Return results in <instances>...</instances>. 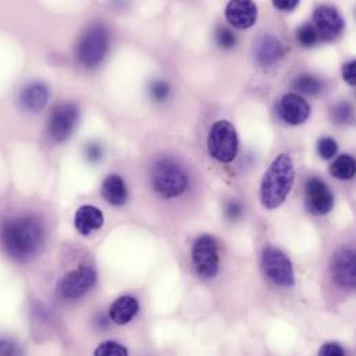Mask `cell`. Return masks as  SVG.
I'll return each mask as SVG.
<instances>
[{"mask_svg":"<svg viewBox=\"0 0 356 356\" xmlns=\"http://www.w3.org/2000/svg\"><path fill=\"white\" fill-rule=\"evenodd\" d=\"M293 88L300 93L314 96L322 90V82L312 75H301L294 81Z\"/></svg>","mask_w":356,"mask_h":356,"instance_id":"44dd1931","label":"cell"},{"mask_svg":"<svg viewBox=\"0 0 356 356\" xmlns=\"http://www.w3.org/2000/svg\"><path fill=\"white\" fill-rule=\"evenodd\" d=\"M226 19L238 29L251 28L258 18V8L252 0H230L225 11Z\"/></svg>","mask_w":356,"mask_h":356,"instance_id":"5bb4252c","label":"cell"},{"mask_svg":"<svg viewBox=\"0 0 356 356\" xmlns=\"http://www.w3.org/2000/svg\"><path fill=\"white\" fill-rule=\"evenodd\" d=\"M152 181L154 190L163 198H177L181 195L188 186V177L177 161L163 159L157 161L152 171Z\"/></svg>","mask_w":356,"mask_h":356,"instance_id":"277c9868","label":"cell"},{"mask_svg":"<svg viewBox=\"0 0 356 356\" xmlns=\"http://www.w3.org/2000/svg\"><path fill=\"white\" fill-rule=\"evenodd\" d=\"M75 229L82 236H89L95 230L102 229L104 225L103 212L95 205H82L75 212Z\"/></svg>","mask_w":356,"mask_h":356,"instance_id":"2e32d148","label":"cell"},{"mask_svg":"<svg viewBox=\"0 0 356 356\" xmlns=\"http://www.w3.org/2000/svg\"><path fill=\"white\" fill-rule=\"evenodd\" d=\"M343 76L346 79V82L351 86H354L356 83V61H350L347 64H344L343 67Z\"/></svg>","mask_w":356,"mask_h":356,"instance_id":"f1b7e54d","label":"cell"},{"mask_svg":"<svg viewBox=\"0 0 356 356\" xmlns=\"http://www.w3.org/2000/svg\"><path fill=\"white\" fill-rule=\"evenodd\" d=\"M272 3L280 11H291L298 6L300 0H272Z\"/></svg>","mask_w":356,"mask_h":356,"instance_id":"1f68e13d","label":"cell"},{"mask_svg":"<svg viewBox=\"0 0 356 356\" xmlns=\"http://www.w3.org/2000/svg\"><path fill=\"white\" fill-rule=\"evenodd\" d=\"M216 43L222 49H232L236 44V36L230 29L219 26L216 31Z\"/></svg>","mask_w":356,"mask_h":356,"instance_id":"484cf974","label":"cell"},{"mask_svg":"<svg viewBox=\"0 0 356 356\" xmlns=\"http://www.w3.org/2000/svg\"><path fill=\"white\" fill-rule=\"evenodd\" d=\"M96 272L86 265H82L67 273L57 284V296L61 300L72 301L83 297L96 283Z\"/></svg>","mask_w":356,"mask_h":356,"instance_id":"ba28073f","label":"cell"},{"mask_svg":"<svg viewBox=\"0 0 356 356\" xmlns=\"http://www.w3.org/2000/svg\"><path fill=\"white\" fill-rule=\"evenodd\" d=\"M79 120V110L72 103H63L57 106L49 118L47 134L56 143L67 140L74 132Z\"/></svg>","mask_w":356,"mask_h":356,"instance_id":"9c48e42d","label":"cell"},{"mask_svg":"<svg viewBox=\"0 0 356 356\" xmlns=\"http://www.w3.org/2000/svg\"><path fill=\"white\" fill-rule=\"evenodd\" d=\"M238 152V139L234 127L229 121H218L208 135V153L219 163H232Z\"/></svg>","mask_w":356,"mask_h":356,"instance_id":"5b68a950","label":"cell"},{"mask_svg":"<svg viewBox=\"0 0 356 356\" xmlns=\"http://www.w3.org/2000/svg\"><path fill=\"white\" fill-rule=\"evenodd\" d=\"M314 21L318 28V35L327 42L336 39L346 26L341 14L330 6L318 7L314 13Z\"/></svg>","mask_w":356,"mask_h":356,"instance_id":"7c38bea8","label":"cell"},{"mask_svg":"<svg viewBox=\"0 0 356 356\" xmlns=\"http://www.w3.org/2000/svg\"><path fill=\"white\" fill-rule=\"evenodd\" d=\"M95 355L97 356H127L128 355V350L115 343V341H106L103 344H100L96 351Z\"/></svg>","mask_w":356,"mask_h":356,"instance_id":"7402d4cb","label":"cell"},{"mask_svg":"<svg viewBox=\"0 0 356 356\" xmlns=\"http://www.w3.org/2000/svg\"><path fill=\"white\" fill-rule=\"evenodd\" d=\"M353 117V107L348 103H340L333 110V118L337 124H346Z\"/></svg>","mask_w":356,"mask_h":356,"instance_id":"4316f807","label":"cell"},{"mask_svg":"<svg viewBox=\"0 0 356 356\" xmlns=\"http://www.w3.org/2000/svg\"><path fill=\"white\" fill-rule=\"evenodd\" d=\"M296 178L293 160L287 154H280L270 164L261 183V202L266 209L279 208L290 194Z\"/></svg>","mask_w":356,"mask_h":356,"instance_id":"7a4b0ae2","label":"cell"},{"mask_svg":"<svg viewBox=\"0 0 356 356\" xmlns=\"http://www.w3.org/2000/svg\"><path fill=\"white\" fill-rule=\"evenodd\" d=\"M339 150V146L334 139L323 138L318 143V153L323 160H332Z\"/></svg>","mask_w":356,"mask_h":356,"instance_id":"cb8c5ba5","label":"cell"},{"mask_svg":"<svg viewBox=\"0 0 356 356\" xmlns=\"http://www.w3.org/2000/svg\"><path fill=\"white\" fill-rule=\"evenodd\" d=\"M319 355L322 356H344L346 350L337 343H327L319 350Z\"/></svg>","mask_w":356,"mask_h":356,"instance_id":"83f0119b","label":"cell"},{"mask_svg":"<svg viewBox=\"0 0 356 356\" xmlns=\"http://www.w3.org/2000/svg\"><path fill=\"white\" fill-rule=\"evenodd\" d=\"M332 276L340 287L354 289L356 284V255L351 248H340L330 262Z\"/></svg>","mask_w":356,"mask_h":356,"instance_id":"8fae6325","label":"cell"},{"mask_svg":"<svg viewBox=\"0 0 356 356\" xmlns=\"http://www.w3.org/2000/svg\"><path fill=\"white\" fill-rule=\"evenodd\" d=\"M280 118L289 125H301L304 124L309 114L311 107L305 99L297 93H287L282 97L277 107Z\"/></svg>","mask_w":356,"mask_h":356,"instance_id":"4fadbf2b","label":"cell"},{"mask_svg":"<svg viewBox=\"0 0 356 356\" xmlns=\"http://www.w3.org/2000/svg\"><path fill=\"white\" fill-rule=\"evenodd\" d=\"M193 265L197 275L202 279H212L219 270L218 244L211 236H201L193 244Z\"/></svg>","mask_w":356,"mask_h":356,"instance_id":"52a82bcc","label":"cell"},{"mask_svg":"<svg viewBox=\"0 0 356 356\" xmlns=\"http://www.w3.org/2000/svg\"><path fill=\"white\" fill-rule=\"evenodd\" d=\"M102 195L111 205H124L128 200V188L125 180L115 174L108 175L102 184Z\"/></svg>","mask_w":356,"mask_h":356,"instance_id":"d6986e66","label":"cell"},{"mask_svg":"<svg viewBox=\"0 0 356 356\" xmlns=\"http://www.w3.org/2000/svg\"><path fill=\"white\" fill-rule=\"evenodd\" d=\"M110 49V32L102 24L89 26L76 44V60L85 68H96Z\"/></svg>","mask_w":356,"mask_h":356,"instance_id":"3957f363","label":"cell"},{"mask_svg":"<svg viewBox=\"0 0 356 356\" xmlns=\"http://www.w3.org/2000/svg\"><path fill=\"white\" fill-rule=\"evenodd\" d=\"M14 346L8 341H3L0 340V355H8V354H14Z\"/></svg>","mask_w":356,"mask_h":356,"instance_id":"d6a6232c","label":"cell"},{"mask_svg":"<svg viewBox=\"0 0 356 356\" xmlns=\"http://www.w3.org/2000/svg\"><path fill=\"white\" fill-rule=\"evenodd\" d=\"M318 32H316V29L312 26V25H309V24H305V25H302L300 29H298V32H297V39H298V42L302 44V46H305V47H309V46H314L316 42H318Z\"/></svg>","mask_w":356,"mask_h":356,"instance_id":"603a6c76","label":"cell"},{"mask_svg":"<svg viewBox=\"0 0 356 356\" xmlns=\"http://www.w3.org/2000/svg\"><path fill=\"white\" fill-rule=\"evenodd\" d=\"M355 171V160L348 154L340 156L330 165V174L339 180H350L354 178Z\"/></svg>","mask_w":356,"mask_h":356,"instance_id":"ffe728a7","label":"cell"},{"mask_svg":"<svg viewBox=\"0 0 356 356\" xmlns=\"http://www.w3.org/2000/svg\"><path fill=\"white\" fill-rule=\"evenodd\" d=\"M47 100H49V89L46 85L39 82L25 86L19 96L21 106L25 110L32 113H38L42 108H44Z\"/></svg>","mask_w":356,"mask_h":356,"instance_id":"ac0fdd59","label":"cell"},{"mask_svg":"<svg viewBox=\"0 0 356 356\" xmlns=\"http://www.w3.org/2000/svg\"><path fill=\"white\" fill-rule=\"evenodd\" d=\"M139 312V302L135 297L124 296L110 307V319L118 326H125L134 321Z\"/></svg>","mask_w":356,"mask_h":356,"instance_id":"e0dca14e","label":"cell"},{"mask_svg":"<svg viewBox=\"0 0 356 356\" xmlns=\"http://www.w3.org/2000/svg\"><path fill=\"white\" fill-rule=\"evenodd\" d=\"M44 225L36 215H17L0 225V243L14 259L25 261L35 257L44 243Z\"/></svg>","mask_w":356,"mask_h":356,"instance_id":"6da1fadb","label":"cell"},{"mask_svg":"<svg viewBox=\"0 0 356 356\" xmlns=\"http://www.w3.org/2000/svg\"><path fill=\"white\" fill-rule=\"evenodd\" d=\"M262 269L266 277L280 287L289 289L296 283L293 264L282 250L268 247L262 254Z\"/></svg>","mask_w":356,"mask_h":356,"instance_id":"8992f818","label":"cell"},{"mask_svg":"<svg viewBox=\"0 0 356 356\" xmlns=\"http://www.w3.org/2000/svg\"><path fill=\"white\" fill-rule=\"evenodd\" d=\"M284 54L280 40L272 35H262L255 40L254 57L261 67L275 65Z\"/></svg>","mask_w":356,"mask_h":356,"instance_id":"9a60e30c","label":"cell"},{"mask_svg":"<svg viewBox=\"0 0 356 356\" xmlns=\"http://www.w3.org/2000/svg\"><path fill=\"white\" fill-rule=\"evenodd\" d=\"M225 213H226V216H227L229 219L234 220V219H237V218L241 216L243 208H241V205H240L237 201H230V202L226 205Z\"/></svg>","mask_w":356,"mask_h":356,"instance_id":"4dcf8cb0","label":"cell"},{"mask_svg":"<svg viewBox=\"0 0 356 356\" xmlns=\"http://www.w3.org/2000/svg\"><path fill=\"white\" fill-rule=\"evenodd\" d=\"M103 156V149L97 143H90L86 146V157L90 163H97Z\"/></svg>","mask_w":356,"mask_h":356,"instance_id":"f546056e","label":"cell"},{"mask_svg":"<svg viewBox=\"0 0 356 356\" xmlns=\"http://www.w3.org/2000/svg\"><path fill=\"white\" fill-rule=\"evenodd\" d=\"M334 197L329 186L318 178L308 179L305 184V207L314 215H326L333 209Z\"/></svg>","mask_w":356,"mask_h":356,"instance_id":"30bf717a","label":"cell"},{"mask_svg":"<svg viewBox=\"0 0 356 356\" xmlns=\"http://www.w3.org/2000/svg\"><path fill=\"white\" fill-rule=\"evenodd\" d=\"M170 92H171L170 85L164 81H156L150 86V95H152L153 100H156L159 103L165 102L170 97Z\"/></svg>","mask_w":356,"mask_h":356,"instance_id":"d4e9b609","label":"cell"}]
</instances>
